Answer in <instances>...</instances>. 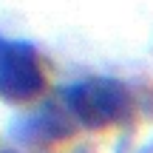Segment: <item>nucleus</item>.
Returning a JSON list of instances; mask_svg holds the SVG:
<instances>
[{"label":"nucleus","instance_id":"1","mask_svg":"<svg viewBox=\"0 0 153 153\" xmlns=\"http://www.w3.org/2000/svg\"><path fill=\"white\" fill-rule=\"evenodd\" d=\"M60 99L71 111L74 122L88 131H105L133 116V97L125 82L114 76H85L65 85Z\"/></svg>","mask_w":153,"mask_h":153},{"label":"nucleus","instance_id":"2","mask_svg":"<svg viewBox=\"0 0 153 153\" xmlns=\"http://www.w3.org/2000/svg\"><path fill=\"white\" fill-rule=\"evenodd\" d=\"M45 91L40 54L28 40L0 37V99L9 105L34 102Z\"/></svg>","mask_w":153,"mask_h":153},{"label":"nucleus","instance_id":"3","mask_svg":"<svg viewBox=\"0 0 153 153\" xmlns=\"http://www.w3.org/2000/svg\"><path fill=\"white\" fill-rule=\"evenodd\" d=\"M76 122L71 111L65 108L62 99H45L28 114H20L9 122L6 133L14 139L17 145H28V148H48L57 142H68L76 133Z\"/></svg>","mask_w":153,"mask_h":153},{"label":"nucleus","instance_id":"4","mask_svg":"<svg viewBox=\"0 0 153 153\" xmlns=\"http://www.w3.org/2000/svg\"><path fill=\"white\" fill-rule=\"evenodd\" d=\"M0 153H17L14 148H0Z\"/></svg>","mask_w":153,"mask_h":153}]
</instances>
